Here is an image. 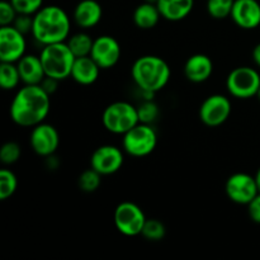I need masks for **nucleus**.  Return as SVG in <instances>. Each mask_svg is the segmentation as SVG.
<instances>
[{
  "mask_svg": "<svg viewBox=\"0 0 260 260\" xmlns=\"http://www.w3.org/2000/svg\"><path fill=\"white\" fill-rule=\"evenodd\" d=\"M134 23L140 29H151L156 27L159 23L161 14L156 4L144 2L135 9L134 12Z\"/></svg>",
  "mask_w": 260,
  "mask_h": 260,
  "instance_id": "obj_21",
  "label": "nucleus"
},
{
  "mask_svg": "<svg viewBox=\"0 0 260 260\" xmlns=\"http://www.w3.org/2000/svg\"><path fill=\"white\" fill-rule=\"evenodd\" d=\"M71 20L57 5H46L33 15L32 37L41 46L66 42L70 37Z\"/></svg>",
  "mask_w": 260,
  "mask_h": 260,
  "instance_id": "obj_2",
  "label": "nucleus"
},
{
  "mask_svg": "<svg viewBox=\"0 0 260 260\" xmlns=\"http://www.w3.org/2000/svg\"><path fill=\"white\" fill-rule=\"evenodd\" d=\"M137 113H139V118L141 123L151 124L159 117V107L155 102H152V99H145L137 107Z\"/></svg>",
  "mask_w": 260,
  "mask_h": 260,
  "instance_id": "obj_28",
  "label": "nucleus"
},
{
  "mask_svg": "<svg viewBox=\"0 0 260 260\" xmlns=\"http://www.w3.org/2000/svg\"><path fill=\"white\" fill-rule=\"evenodd\" d=\"M123 162V150L114 145H102L90 156V168L102 175L114 174L121 169Z\"/></svg>",
  "mask_w": 260,
  "mask_h": 260,
  "instance_id": "obj_13",
  "label": "nucleus"
},
{
  "mask_svg": "<svg viewBox=\"0 0 260 260\" xmlns=\"http://www.w3.org/2000/svg\"><path fill=\"white\" fill-rule=\"evenodd\" d=\"M51 109L50 94L41 85H23L9 107L12 121L20 127H35L45 122Z\"/></svg>",
  "mask_w": 260,
  "mask_h": 260,
  "instance_id": "obj_1",
  "label": "nucleus"
},
{
  "mask_svg": "<svg viewBox=\"0 0 260 260\" xmlns=\"http://www.w3.org/2000/svg\"><path fill=\"white\" fill-rule=\"evenodd\" d=\"M156 5L164 19L169 22H180L192 13L194 0H159Z\"/></svg>",
  "mask_w": 260,
  "mask_h": 260,
  "instance_id": "obj_20",
  "label": "nucleus"
},
{
  "mask_svg": "<svg viewBox=\"0 0 260 260\" xmlns=\"http://www.w3.org/2000/svg\"><path fill=\"white\" fill-rule=\"evenodd\" d=\"M22 83L19 70L15 62L0 63V86L4 90H13Z\"/></svg>",
  "mask_w": 260,
  "mask_h": 260,
  "instance_id": "obj_23",
  "label": "nucleus"
},
{
  "mask_svg": "<svg viewBox=\"0 0 260 260\" xmlns=\"http://www.w3.org/2000/svg\"><path fill=\"white\" fill-rule=\"evenodd\" d=\"M255 179H256V184H258L259 193H260V168H259L258 172H256V174H255Z\"/></svg>",
  "mask_w": 260,
  "mask_h": 260,
  "instance_id": "obj_36",
  "label": "nucleus"
},
{
  "mask_svg": "<svg viewBox=\"0 0 260 260\" xmlns=\"http://www.w3.org/2000/svg\"><path fill=\"white\" fill-rule=\"evenodd\" d=\"M170 66L164 58L145 55L137 58L131 69V76L137 88L145 95H154L162 90L170 80Z\"/></svg>",
  "mask_w": 260,
  "mask_h": 260,
  "instance_id": "obj_3",
  "label": "nucleus"
},
{
  "mask_svg": "<svg viewBox=\"0 0 260 260\" xmlns=\"http://www.w3.org/2000/svg\"><path fill=\"white\" fill-rule=\"evenodd\" d=\"M57 84H58V80H56V79L53 78H48V76H46L45 79H43L42 83L40 84L41 86H42L43 89H45L46 91H47L48 94H53L56 91V89H57Z\"/></svg>",
  "mask_w": 260,
  "mask_h": 260,
  "instance_id": "obj_34",
  "label": "nucleus"
},
{
  "mask_svg": "<svg viewBox=\"0 0 260 260\" xmlns=\"http://www.w3.org/2000/svg\"><path fill=\"white\" fill-rule=\"evenodd\" d=\"M66 43L70 47L71 52L75 55V57H83V56H90L94 38L86 32H78L70 35Z\"/></svg>",
  "mask_w": 260,
  "mask_h": 260,
  "instance_id": "obj_22",
  "label": "nucleus"
},
{
  "mask_svg": "<svg viewBox=\"0 0 260 260\" xmlns=\"http://www.w3.org/2000/svg\"><path fill=\"white\" fill-rule=\"evenodd\" d=\"M233 107L230 99L223 94H212L202 102L200 107V119L208 127H218L230 117Z\"/></svg>",
  "mask_w": 260,
  "mask_h": 260,
  "instance_id": "obj_10",
  "label": "nucleus"
},
{
  "mask_svg": "<svg viewBox=\"0 0 260 260\" xmlns=\"http://www.w3.org/2000/svg\"><path fill=\"white\" fill-rule=\"evenodd\" d=\"M103 17V8L96 0H81L74 9V22L81 29L94 28Z\"/></svg>",
  "mask_w": 260,
  "mask_h": 260,
  "instance_id": "obj_17",
  "label": "nucleus"
},
{
  "mask_svg": "<svg viewBox=\"0 0 260 260\" xmlns=\"http://www.w3.org/2000/svg\"><path fill=\"white\" fill-rule=\"evenodd\" d=\"M40 57L46 76L53 78L58 81L70 78L76 57L71 52L68 43L58 42L42 46Z\"/></svg>",
  "mask_w": 260,
  "mask_h": 260,
  "instance_id": "obj_4",
  "label": "nucleus"
},
{
  "mask_svg": "<svg viewBox=\"0 0 260 260\" xmlns=\"http://www.w3.org/2000/svg\"><path fill=\"white\" fill-rule=\"evenodd\" d=\"M230 17L241 29H255L260 25V3L258 0H235Z\"/></svg>",
  "mask_w": 260,
  "mask_h": 260,
  "instance_id": "obj_15",
  "label": "nucleus"
},
{
  "mask_svg": "<svg viewBox=\"0 0 260 260\" xmlns=\"http://www.w3.org/2000/svg\"><path fill=\"white\" fill-rule=\"evenodd\" d=\"M12 25H14L18 30L23 33V35H28V33H32V27H33V15L28 14H18L15 18L14 23Z\"/></svg>",
  "mask_w": 260,
  "mask_h": 260,
  "instance_id": "obj_32",
  "label": "nucleus"
},
{
  "mask_svg": "<svg viewBox=\"0 0 260 260\" xmlns=\"http://www.w3.org/2000/svg\"><path fill=\"white\" fill-rule=\"evenodd\" d=\"M18 12L9 0L0 2V25H12L17 18Z\"/></svg>",
  "mask_w": 260,
  "mask_h": 260,
  "instance_id": "obj_31",
  "label": "nucleus"
},
{
  "mask_svg": "<svg viewBox=\"0 0 260 260\" xmlns=\"http://www.w3.org/2000/svg\"><path fill=\"white\" fill-rule=\"evenodd\" d=\"M229 94L236 99H250L256 96L260 88V74L250 66H239L230 71L226 78Z\"/></svg>",
  "mask_w": 260,
  "mask_h": 260,
  "instance_id": "obj_7",
  "label": "nucleus"
},
{
  "mask_svg": "<svg viewBox=\"0 0 260 260\" xmlns=\"http://www.w3.org/2000/svg\"><path fill=\"white\" fill-rule=\"evenodd\" d=\"M225 192L231 202L248 206L259 194V188L255 177L248 173H235L226 180Z\"/></svg>",
  "mask_w": 260,
  "mask_h": 260,
  "instance_id": "obj_9",
  "label": "nucleus"
},
{
  "mask_svg": "<svg viewBox=\"0 0 260 260\" xmlns=\"http://www.w3.org/2000/svg\"><path fill=\"white\" fill-rule=\"evenodd\" d=\"M183 70L190 83H205L213 74V61L205 53H194L185 61Z\"/></svg>",
  "mask_w": 260,
  "mask_h": 260,
  "instance_id": "obj_16",
  "label": "nucleus"
},
{
  "mask_svg": "<svg viewBox=\"0 0 260 260\" xmlns=\"http://www.w3.org/2000/svg\"><path fill=\"white\" fill-rule=\"evenodd\" d=\"M101 70L102 69L91 58V56L76 57L70 78H73V80L80 85H91L98 80Z\"/></svg>",
  "mask_w": 260,
  "mask_h": 260,
  "instance_id": "obj_19",
  "label": "nucleus"
},
{
  "mask_svg": "<svg viewBox=\"0 0 260 260\" xmlns=\"http://www.w3.org/2000/svg\"><path fill=\"white\" fill-rule=\"evenodd\" d=\"M29 144L33 151L38 156L50 157L58 149L60 135L52 124L42 122V123L32 127L29 135Z\"/></svg>",
  "mask_w": 260,
  "mask_h": 260,
  "instance_id": "obj_12",
  "label": "nucleus"
},
{
  "mask_svg": "<svg viewBox=\"0 0 260 260\" xmlns=\"http://www.w3.org/2000/svg\"><path fill=\"white\" fill-rule=\"evenodd\" d=\"M22 155V147L15 141H8L3 144L0 149V161L4 165H13L19 160Z\"/></svg>",
  "mask_w": 260,
  "mask_h": 260,
  "instance_id": "obj_29",
  "label": "nucleus"
},
{
  "mask_svg": "<svg viewBox=\"0 0 260 260\" xmlns=\"http://www.w3.org/2000/svg\"><path fill=\"white\" fill-rule=\"evenodd\" d=\"M235 0H207V12L213 19L230 17Z\"/></svg>",
  "mask_w": 260,
  "mask_h": 260,
  "instance_id": "obj_26",
  "label": "nucleus"
},
{
  "mask_svg": "<svg viewBox=\"0 0 260 260\" xmlns=\"http://www.w3.org/2000/svg\"><path fill=\"white\" fill-rule=\"evenodd\" d=\"M18 14L35 15L43 7V0H9Z\"/></svg>",
  "mask_w": 260,
  "mask_h": 260,
  "instance_id": "obj_30",
  "label": "nucleus"
},
{
  "mask_svg": "<svg viewBox=\"0 0 260 260\" xmlns=\"http://www.w3.org/2000/svg\"><path fill=\"white\" fill-rule=\"evenodd\" d=\"M146 220L141 207L129 201L119 203L114 210V226L122 235L128 238L141 235Z\"/></svg>",
  "mask_w": 260,
  "mask_h": 260,
  "instance_id": "obj_8",
  "label": "nucleus"
},
{
  "mask_svg": "<svg viewBox=\"0 0 260 260\" xmlns=\"http://www.w3.org/2000/svg\"><path fill=\"white\" fill-rule=\"evenodd\" d=\"M145 2L151 3V4H157V2H159V0H145Z\"/></svg>",
  "mask_w": 260,
  "mask_h": 260,
  "instance_id": "obj_37",
  "label": "nucleus"
},
{
  "mask_svg": "<svg viewBox=\"0 0 260 260\" xmlns=\"http://www.w3.org/2000/svg\"><path fill=\"white\" fill-rule=\"evenodd\" d=\"M102 177H103V175L99 174V173L96 172V170H94L93 168L84 170V172L79 175V188L85 193L95 192V190L101 187Z\"/></svg>",
  "mask_w": 260,
  "mask_h": 260,
  "instance_id": "obj_24",
  "label": "nucleus"
},
{
  "mask_svg": "<svg viewBox=\"0 0 260 260\" xmlns=\"http://www.w3.org/2000/svg\"><path fill=\"white\" fill-rule=\"evenodd\" d=\"M122 55V48L118 41L108 35L94 38L90 56L102 70H108L118 63Z\"/></svg>",
  "mask_w": 260,
  "mask_h": 260,
  "instance_id": "obj_14",
  "label": "nucleus"
},
{
  "mask_svg": "<svg viewBox=\"0 0 260 260\" xmlns=\"http://www.w3.org/2000/svg\"><path fill=\"white\" fill-rule=\"evenodd\" d=\"M256 98H258V101L260 102V88H259V90H258V94H256Z\"/></svg>",
  "mask_w": 260,
  "mask_h": 260,
  "instance_id": "obj_38",
  "label": "nucleus"
},
{
  "mask_svg": "<svg viewBox=\"0 0 260 260\" xmlns=\"http://www.w3.org/2000/svg\"><path fill=\"white\" fill-rule=\"evenodd\" d=\"M165 234H167V229L161 221L156 218H147L141 235L149 241H160L165 238Z\"/></svg>",
  "mask_w": 260,
  "mask_h": 260,
  "instance_id": "obj_27",
  "label": "nucleus"
},
{
  "mask_svg": "<svg viewBox=\"0 0 260 260\" xmlns=\"http://www.w3.org/2000/svg\"><path fill=\"white\" fill-rule=\"evenodd\" d=\"M17 63L22 83L25 85H40L46 78L45 69L40 55L25 53Z\"/></svg>",
  "mask_w": 260,
  "mask_h": 260,
  "instance_id": "obj_18",
  "label": "nucleus"
},
{
  "mask_svg": "<svg viewBox=\"0 0 260 260\" xmlns=\"http://www.w3.org/2000/svg\"><path fill=\"white\" fill-rule=\"evenodd\" d=\"M102 123L104 128L111 134L123 136L127 131L140 123L137 107L128 102H113L104 108L102 114Z\"/></svg>",
  "mask_w": 260,
  "mask_h": 260,
  "instance_id": "obj_5",
  "label": "nucleus"
},
{
  "mask_svg": "<svg viewBox=\"0 0 260 260\" xmlns=\"http://www.w3.org/2000/svg\"><path fill=\"white\" fill-rule=\"evenodd\" d=\"M251 57H253L254 63H255L258 68H260V43L255 45V47L253 48V52H251Z\"/></svg>",
  "mask_w": 260,
  "mask_h": 260,
  "instance_id": "obj_35",
  "label": "nucleus"
},
{
  "mask_svg": "<svg viewBox=\"0 0 260 260\" xmlns=\"http://www.w3.org/2000/svg\"><path fill=\"white\" fill-rule=\"evenodd\" d=\"M25 35L14 25H4L0 28V61L18 62L27 50Z\"/></svg>",
  "mask_w": 260,
  "mask_h": 260,
  "instance_id": "obj_11",
  "label": "nucleus"
},
{
  "mask_svg": "<svg viewBox=\"0 0 260 260\" xmlns=\"http://www.w3.org/2000/svg\"><path fill=\"white\" fill-rule=\"evenodd\" d=\"M157 145L156 131L151 124L137 123L127 131L122 139V149L134 157H144L151 154Z\"/></svg>",
  "mask_w": 260,
  "mask_h": 260,
  "instance_id": "obj_6",
  "label": "nucleus"
},
{
  "mask_svg": "<svg viewBox=\"0 0 260 260\" xmlns=\"http://www.w3.org/2000/svg\"><path fill=\"white\" fill-rule=\"evenodd\" d=\"M18 188L17 175L10 169L0 170V200L5 201L12 197Z\"/></svg>",
  "mask_w": 260,
  "mask_h": 260,
  "instance_id": "obj_25",
  "label": "nucleus"
},
{
  "mask_svg": "<svg viewBox=\"0 0 260 260\" xmlns=\"http://www.w3.org/2000/svg\"><path fill=\"white\" fill-rule=\"evenodd\" d=\"M248 213L253 222L260 225V193L248 205Z\"/></svg>",
  "mask_w": 260,
  "mask_h": 260,
  "instance_id": "obj_33",
  "label": "nucleus"
}]
</instances>
